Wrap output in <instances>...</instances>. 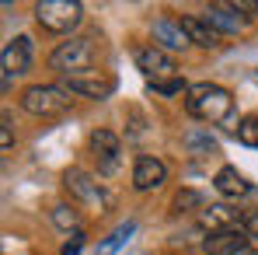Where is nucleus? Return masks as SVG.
I'll use <instances>...</instances> for the list:
<instances>
[{
  "instance_id": "a878e982",
  "label": "nucleus",
  "mask_w": 258,
  "mask_h": 255,
  "mask_svg": "<svg viewBox=\"0 0 258 255\" xmlns=\"http://www.w3.org/2000/svg\"><path fill=\"white\" fill-rule=\"evenodd\" d=\"M230 255H258V248H255V245H248V241H244L241 248H234Z\"/></svg>"
},
{
  "instance_id": "f8f14e48",
  "label": "nucleus",
  "mask_w": 258,
  "mask_h": 255,
  "mask_svg": "<svg viewBox=\"0 0 258 255\" xmlns=\"http://www.w3.org/2000/svg\"><path fill=\"white\" fill-rule=\"evenodd\" d=\"M241 217L244 213L230 210L227 203H210L199 210V227L206 234H227V231H241Z\"/></svg>"
},
{
  "instance_id": "dca6fc26",
  "label": "nucleus",
  "mask_w": 258,
  "mask_h": 255,
  "mask_svg": "<svg viewBox=\"0 0 258 255\" xmlns=\"http://www.w3.org/2000/svg\"><path fill=\"white\" fill-rule=\"evenodd\" d=\"M244 231H227V234H206L203 238V255H230L234 248H241Z\"/></svg>"
},
{
  "instance_id": "b1692460",
  "label": "nucleus",
  "mask_w": 258,
  "mask_h": 255,
  "mask_svg": "<svg viewBox=\"0 0 258 255\" xmlns=\"http://www.w3.org/2000/svg\"><path fill=\"white\" fill-rule=\"evenodd\" d=\"M133 231H136V224H133V220H129V224H122V227H119V231L112 234V241H108L105 248H108V252H112V248H119V245L126 241V238H129V234H133Z\"/></svg>"
},
{
  "instance_id": "f257e3e1",
  "label": "nucleus",
  "mask_w": 258,
  "mask_h": 255,
  "mask_svg": "<svg viewBox=\"0 0 258 255\" xmlns=\"http://www.w3.org/2000/svg\"><path fill=\"white\" fill-rule=\"evenodd\" d=\"M185 112L206 126H223L234 119V94L227 87L213 84V81H203V84H192L185 94Z\"/></svg>"
},
{
  "instance_id": "7ed1b4c3",
  "label": "nucleus",
  "mask_w": 258,
  "mask_h": 255,
  "mask_svg": "<svg viewBox=\"0 0 258 255\" xmlns=\"http://www.w3.org/2000/svg\"><path fill=\"white\" fill-rule=\"evenodd\" d=\"M35 21L42 25L45 32H56V35H70L81 28L84 21V4L81 0H39L32 7Z\"/></svg>"
},
{
  "instance_id": "39448f33",
  "label": "nucleus",
  "mask_w": 258,
  "mask_h": 255,
  "mask_svg": "<svg viewBox=\"0 0 258 255\" xmlns=\"http://www.w3.org/2000/svg\"><path fill=\"white\" fill-rule=\"evenodd\" d=\"M63 189L70 192L74 203H84V207H91V210H98V213H105L112 207V196L105 192V185L84 168H67L63 171Z\"/></svg>"
},
{
  "instance_id": "393cba45",
  "label": "nucleus",
  "mask_w": 258,
  "mask_h": 255,
  "mask_svg": "<svg viewBox=\"0 0 258 255\" xmlns=\"http://www.w3.org/2000/svg\"><path fill=\"white\" fill-rule=\"evenodd\" d=\"M11 143H14V129H11V116L4 112V126H0V147H4V154L11 150Z\"/></svg>"
},
{
  "instance_id": "ddd939ff",
  "label": "nucleus",
  "mask_w": 258,
  "mask_h": 255,
  "mask_svg": "<svg viewBox=\"0 0 258 255\" xmlns=\"http://www.w3.org/2000/svg\"><path fill=\"white\" fill-rule=\"evenodd\" d=\"M150 35H154V45H161L164 53H181V49H188V35H185V28H181V18H168V14H161L154 25H150Z\"/></svg>"
},
{
  "instance_id": "bb28decb",
  "label": "nucleus",
  "mask_w": 258,
  "mask_h": 255,
  "mask_svg": "<svg viewBox=\"0 0 258 255\" xmlns=\"http://www.w3.org/2000/svg\"><path fill=\"white\" fill-rule=\"evenodd\" d=\"M251 7H255V11H258V4H251Z\"/></svg>"
},
{
  "instance_id": "0eeeda50",
  "label": "nucleus",
  "mask_w": 258,
  "mask_h": 255,
  "mask_svg": "<svg viewBox=\"0 0 258 255\" xmlns=\"http://www.w3.org/2000/svg\"><path fill=\"white\" fill-rule=\"evenodd\" d=\"M87 147H91V154L98 161V175L108 178V175L119 171V165H122V140H119V133H112V129H91Z\"/></svg>"
},
{
  "instance_id": "a211bd4d",
  "label": "nucleus",
  "mask_w": 258,
  "mask_h": 255,
  "mask_svg": "<svg viewBox=\"0 0 258 255\" xmlns=\"http://www.w3.org/2000/svg\"><path fill=\"white\" fill-rule=\"evenodd\" d=\"M52 224L59 227V231H81V213L74 210V203H56L52 207Z\"/></svg>"
},
{
  "instance_id": "2eb2a0df",
  "label": "nucleus",
  "mask_w": 258,
  "mask_h": 255,
  "mask_svg": "<svg viewBox=\"0 0 258 255\" xmlns=\"http://www.w3.org/2000/svg\"><path fill=\"white\" fill-rule=\"evenodd\" d=\"M213 189L223 196V199H237V196H248L251 192V185H248V178L241 175V171L234 168V165H223V168L216 171L213 178Z\"/></svg>"
},
{
  "instance_id": "423d86ee",
  "label": "nucleus",
  "mask_w": 258,
  "mask_h": 255,
  "mask_svg": "<svg viewBox=\"0 0 258 255\" xmlns=\"http://www.w3.org/2000/svg\"><path fill=\"white\" fill-rule=\"evenodd\" d=\"M32 60H35V42L32 35H14L7 39L0 49V67H4V87H11V77H21L32 70Z\"/></svg>"
},
{
  "instance_id": "6e6552de",
  "label": "nucleus",
  "mask_w": 258,
  "mask_h": 255,
  "mask_svg": "<svg viewBox=\"0 0 258 255\" xmlns=\"http://www.w3.org/2000/svg\"><path fill=\"white\" fill-rule=\"evenodd\" d=\"M133 60H136V70H143L150 81H168V77H178V63H174L171 53H164L161 45L147 42V45H136L133 49Z\"/></svg>"
},
{
  "instance_id": "aec40b11",
  "label": "nucleus",
  "mask_w": 258,
  "mask_h": 255,
  "mask_svg": "<svg viewBox=\"0 0 258 255\" xmlns=\"http://www.w3.org/2000/svg\"><path fill=\"white\" fill-rule=\"evenodd\" d=\"M234 136H237V143H244V147H258V112L244 116V119H237Z\"/></svg>"
},
{
  "instance_id": "412c9836",
  "label": "nucleus",
  "mask_w": 258,
  "mask_h": 255,
  "mask_svg": "<svg viewBox=\"0 0 258 255\" xmlns=\"http://www.w3.org/2000/svg\"><path fill=\"white\" fill-rule=\"evenodd\" d=\"M150 91L174 98V94H188V84H185V77H168V81H150Z\"/></svg>"
},
{
  "instance_id": "f3484780",
  "label": "nucleus",
  "mask_w": 258,
  "mask_h": 255,
  "mask_svg": "<svg viewBox=\"0 0 258 255\" xmlns=\"http://www.w3.org/2000/svg\"><path fill=\"white\" fill-rule=\"evenodd\" d=\"M185 147L192 154H216V136L210 129H188L185 133Z\"/></svg>"
},
{
  "instance_id": "5701e85b",
  "label": "nucleus",
  "mask_w": 258,
  "mask_h": 255,
  "mask_svg": "<svg viewBox=\"0 0 258 255\" xmlns=\"http://www.w3.org/2000/svg\"><path fill=\"white\" fill-rule=\"evenodd\" d=\"M84 231H74V234H70V241H67V245H63V248H59V255H81V248H84Z\"/></svg>"
},
{
  "instance_id": "f03ea898",
  "label": "nucleus",
  "mask_w": 258,
  "mask_h": 255,
  "mask_svg": "<svg viewBox=\"0 0 258 255\" xmlns=\"http://www.w3.org/2000/svg\"><path fill=\"white\" fill-rule=\"evenodd\" d=\"M94 39L91 35H70L67 42H59L52 53H49V70H56L59 77H81V74H91L94 67Z\"/></svg>"
},
{
  "instance_id": "1a4fd4ad",
  "label": "nucleus",
  "mask_w": 258,
  "mask_h": 255,
  "mask_svg": "<svg viewBox=\"0 0 258 255\" xmlns=\"http://www.w3.org/2000/svg\"><path fill=\"white\" fill-rule=\"evenodd\" d=\"M63 87H67L70 94L91 98V101H105V98H112V94H115L119 81H115L108 70H91V74H81V77H70Z\"/></svg>"
},
{
  "instance_id": "9b49d317",
  "label": "nucleus",
  "mask_w": 258,
  "mask_h": 255,
  "mask_svg": "<svg viewBox=\"0 0 258 255\" xmlns=\"http://www.w3.org/2000/svg\"><path fill=\"white\" fill-rule=\"evenodd\" d=\"M168 182V165L154 154H140L133 165V189L136 192H154Z\"/></svg>"
},
{
  "instance_id": "20e7f679",
  "label": "nucleus",
  "mask_w": 258,
  "mask_h": 255,
  "mask_svg": "<svg viewBox=\"0 0 258 255\" xmlns=\"http://www.w3.org/2000/svg\"><path fill=\"white\" fill-rule=\"evenodd\" d=\"M74 105L70 91L59 84H28L21 91V109L35 119H56Z\"/></svg>"
},
{
  "instance_id": "6ab92c4d",
  "label": "nucleus",
  "mask_w": 258,
  "mask_h": 255,
  "mask_svg": "<svg viewBox=\"0 0 258 255\" xmlns=\"http://www.w3.org/2000/svg\"><path fill=\"white\" fill-rule=\"evenodd\" d=\"M203 207H206V203H203V196H199L196 189H178L174 199H171V213H192V210L199 213Z\"/></svg>"
},
{
  "instance_id": "4468645a",
  "label": "nucleus",
  "mask_w": 258,
  "mask_h": 255,
  "mask_svg": "<svg viewBox=\"0 0 258 255\" xmlns=\"http://www.w3.org/2000/svg\"><path fill=\"white\" fill-rule=\"evenodd\" d=\"M181 28H185L188 42L199 45V49H216V45H220V32H213V28L206 25L203 14H181Z\"/></svg>"
},
{
  "instance_id": "4be33fe9",
  "label": "nucleus",
  "mask_w": 258,
  "mask_h": 255,
  "mask_svg": "<svg viewBox=\"0 0 258 255\" xmlns=\"http://www.w3.org/2000/svg\"><path fill=\"white\" fill-rule=\"evenodd\" d=\"M241 231H244V238H255L258 241V210H248L241 217Z\"/></svg>"
},
{
  "instance_id": "9d476101",
  "label": "nucleus",
  "mask_w": 258,
  "mask_h": 255,
  "mask_svg": "<svg viewBox=\"0 0 258 255\" xmlns=\"http://www.w3.org/2000/svg\"><path fill=\"white\" fill-rule=\"evenodd\" d=\"M241 11H244L241 4H210L203 11V18H206V25L213 32H220V35H244L248 32V18Z\"/></svg>"
}]
</instances>
